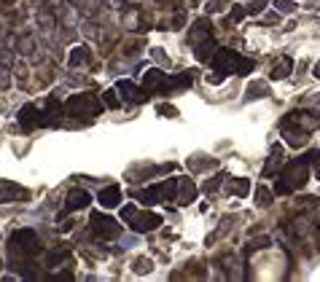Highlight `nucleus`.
I'll list each match as a JSON object with an SVG mask.
<instances>
[{
    "label": "nucleus",
    "mask_w": 320,
    "mask_h": 282,
    "mask_svg": "<svg viewBox=\"0 0 320 282\" xmlns=\"http://www.w3.org/2000/svg\"><path fill=\"white\" fill-rule=\"evenodd\" d=\"M277 8H280V11H285V14H288V11H293V8H291V3H285V0H280Z\"/></svg>",
    "instance_id": "nucleus-2"
},
{
    "label": "nucleus",
    "mask_w": 320,
    "mask_h": 282,
    "mask_svg": "<svg viewBox=\"0 0 320 282\" xmlns=\"http://www.w3.org/2000/svg\"><path fill=\"white\" fill-rule=\"evenodd\" d=\"M14 194H19V188H16L14 183H3V186H0V201H8Z\"/></svg>",
    "instance_id": "nucleus-1"
}]
</instances>
